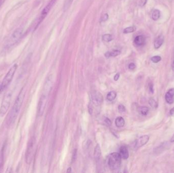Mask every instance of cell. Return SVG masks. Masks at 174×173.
<instances>
[{
    "mask_svg": "<svg viewBox=\"0 0 174 173\" xmlns=\"http://www.w3.org/2000/svg\"><path fill=\"white\" fill-rule=\"evenodd\" d=\"M26 94V90L23 88L20 90L19 94L16 98L13 107L9 113L8 117L7 118V123L8 125H11L15 122L18 115L20 109L22 108L23 103L24 102V98Z\"/></svg>",
    "mask_w": 174,
    "mask_h": 173,
    "instance_id": "obj_1",
    "label": "cell"
},
{
    "mask_svg": "<svg viewBox=\"0 0 174 173\" xmlns=\"http://www.w3.org/2000/svg\"><path fill=\"white\" fill-rule=\"evenodd\" d=\"M121 159L119 153L114 152L110 154L108 157V164L110 169L112 171L118 170L121 167Z\"/></svg>",
    "mask_w": 174,
    "mask_h": 173,
    "instance_id": "obj_2",
    "label": "cell"
},
{
    "mask_svg": "<svg viewBox=\"0 0 174 173\" xmlns=\"http://www.w3.org/2000/svg\"><path fill=\"white\" fill-rule=\"evenodd\" d=\"M36 140L34 137L31 138L28 142L25 154L26 162L28 165L30 164L34 158L36 150Z\"/></svg>",
    "mask_w": 174,
    "mask_h": 173,
    "instance_id": "obj_3",
    "label": "cell"
},
{
    "mask_svg": "<svg viewBox=\"0 0 174 173\" xmlns=\"http://www.w3.org/2000/svg\"><path fill=\"white\" fill-rule=\"evenodd\" d=\"M12 97V93L11 91L9 90L5 94L0 107V116L2 117L4 116L8 110L11 104Z\"/></svg>",
    "mask_w": 174,
    "mask_h": 173,
    "instance_id": "obj_4",
    "label": "cell"
},
{
    "mask_svg": "<svg viewBox=\"0 0 174 173\" xmlns=\"http://www.w3.org/2000/svg\"><path fill=\"white\" fill-rule=\"evenodd\" d=\"M23 34V30L22 28H17L12 33L8 41H7L5 47L9 48L15 45L16 43L21 38Z\"/></svg>",
    "mask_w": 174,
    "mask_h": 173,
    "instance_id": "obj_5",
    "label": "cell"
},
{
    "mask_svg": "<svg viewBox=\"0 0 174 173\" xmlns=\"http://www.w3.org/2000/svg\"><path fill=\"white\" fill-rule=\"evenodd\" d=\"M17 68H18V65L16 64H13L9 70L2 81L3 90L6 88L11 83L14 76L15 75V72L17 70Z\"/></svg>",
    "mask_w": 174,
    "mask_h": 173,
    "instance_id": "obj_6",
    "label": "cell"
},
{
    "mask_svg": "<svg viewBox=\"0 0 174 173\" xmlns=\"http://www.w3.org/2000/svg\"><path fill=\"white\" fill-rule=\"evenodd\" d=\"M56 0H51L50 3L44 7V8L43 9V10L41 12V14L38 19V22H37L36 25L35 26V30H36L37 28L38 27L39 24L43 22L44 19H45V17L47 16L48 13H49L50 9L54 6V4L56 2Z\"/></svg>",
    "mask_w": 174,
    "mask_h": 173,
    "instance_id": "obj_7",
    "label": "cell"
},
{
    "mask_svg": "<svg viewBox=\"0 0 174 173\" xmlns=\"http://www.w3.org/2000/svg\"><path fill=\"white\" fill-rule=\"evenodd\" d=\"M47 95L42 94L40 98V99L39 100L38 105L37 113H38V115L39 116H41L44 113L46 105L47 104Z\"/></svg>",
    "mask_w": 174,
    "mask_h": 173,
    "instance_id": "obj_8",
    "label": "cell"
},
{
    "mask_svg": "<svg viewBox=\"0 0 174 173\" xmlns=\"http://www.w3.org/2000/svg\"><path fill=\"white\" fill-rule=\"evenodd\" d=\"M91 98L92 103L96 106H99L103 102V96L101 93L98 92L94 91L92 92Z\"/></svg>",
    "mask_w": 174,
    "mask_h": 173,
    "instance_id": "obj_9",
    "label": "cell"
},
{
    "mask_svg": "<svg viewBox=\"0 0 174 173\" xmlns=\"http://www.w3.org/2000/svg\"><path fill=\"white\" fill-rule=\"evenodd\" d=\"M53 85V78L52 75H50L47 77V79H46V81L43 86L42 94L48 96L52 90Z\"/></svg>",
    "mask_w": 174,
    "mask_h": 173,
    "instance_id": "obj_10",
    "label": "cell"
},
{
    "mask_svg": "<svg viewBox=\"0 0 174 173\" xmlns=\"http://www.w3.org/2000/svg\"><path fill=\"white\" fill-rule=\"evenodd\" d=\"M149 136L148 135H144L139 137L135 142L134 148L139 149L146 144L149 140Z\"/></svg>",
    "mask_w": 174,
    "mask_h": 173,
    "instance_id": "obj_11",
    "label": "cell"
},
{
    "mask_svg": "<svg viewBox=\"0 0 174 173\" xmlns=\"http://www.w3.org/2000/svg\"><path fill=\"white\" fill-rule=\"evenodd\" d=\"M165 99L166 102L169 104H172L174 103V88L170 89L166 92Z\"/></svg>",
    "mask_w": 174,
    "mask_h": 173,
    "instance_id": "obj_12",
    "label": "cell"
},
{
    "mask_svg": "<svg viewBox=\"0 0 174 173\" xmlns=\"http://www.w3.org/2000/svg\"><path fill=\"white\" fill-rule=\"evenodd\" d=\"M134 43L137 46H142L146 43V38L143 35H139L136 37L134 40Z\"/></svg>",
    "mask_w": 174,
    "mask_h": 173,
    "instance_id": "obj_13",
    "label": "cell"
},
{
    "mask_svg": "<svg viewBox=\"0 0 174 173\" xmlns=\"http://www.w3.org/2000/svg\"><path fill=\"white\" fill-rule=\"evenodd\" d=\"M119 154L122 159H127L129 157V152L127 147L125 146H121L119 149Z\"/></svg>",
    "mask_w": 174,
    "mask_h": 173,
    "instance_id": "obj_14",
    "label": "cell"
},
{
    "mask_svg": "<svg viewBox=\"0 0 174 173\" xmlns=\"http://www.w3.org/2000/svg\"><path fill=\"white\" fill-rule=\"evenodd\" d=\"M164 42V37L162 35H160L155 39L154 43V46L156 49H158L161 47Z\"/></svg>",
    "mask_w": 174,
    "mask_h": 173,
    "instance_id": "obj_15",
    "label": "cell"
},
{
    "mask_svg": "<svg viewBox=\"0 0 174 173\" xmlns=\"http://www.w3.org/2000/svg\"><path fill=\"white\" fill-rule=\"evenodd\" d=\"M94 156L95 159L96 161H98L100 160V158L101 156V151L100 147L98 144H97L95 148Z\"/></svg>",
    "mask_w": 174,
    "mask_h": 173,
    "instance_id": "obj_16",
    "label": "cell"
},
{
    "mask_svg": "<svg viewBox=\"0 0 174 173\" xmlns=\"http://www.w3.org/2000/svg\"><path fill=\"white\" fill-rule=\"evenodd\" d=\"M120 53V51L119 50H114L111 52H106L104 56L107 58H110V57H115L119 56Z\"/></svg>",
    "mask_w": 174,
    "mask_h": 173,
    "instance_id": "obj_17",
    "label": "cell"
},
{
    "mask_svg": "<svg viewBox=\"0 0 174 173\" xmlns=\"http://www.w3.org/2000/svg\"><path fill=\"white\" fill-rule=\"evenodd\" d=\"M125 120L122 117H118L115 120V124L118 128H122L124 126Z\"/></svg>",
    "mask_w": 174,
    "mask_h": 173,
    "instance_id": "obj_18",
    "label": "cell"
},
{
    "mask_svg": "<svg viewBox=\"0 0 174 173\" xmlns=\"http://www.w3.org/2000/svg\"><path fill=\"white\" fill-rule=\"evenodd\" d=\"M160 16V12L159 10L154 9L152 12V15H151V17L153 20L154 21H156L159 19Z\"/></svg>",
    "mask_w": 174,
    "mask_h": 173,
    "instance_id": "obj_19",
    "label": "cell"
},
{
    "mask_svg": "<svg viewBox=\"0 0 174 173\" xmlns=\"http://www.w3.org/2000/svg\"><path fill=\"white\" fill-rule=\"evenodd\" d=\"M138 111L142 115L146 116L148 114L149 109L146 106H141L138 108Z\"/></svg>",
    "mask_w": 174,
    "mask_h": 173,
    "instance_id": "obj_20",
    "label": "cell"
},
{
    "mask_svg": "<svg viewBox=\"0 0 174 173\" xmlns=\"http://www.w3.org/2000/svg\"><path fill=\"white\" fill-rule=\"evenodd\" d=\"M117 96V94L115 92H110L108 93L106 96V98L109 101H113L116 98Z\"/></svg>",
    "mask_w": 174,
    "mask_h": 173,
    "instance_id": "obj_21",
    "label": "cell"
},
{
    "mask_svg": "<svg viewBox=\"0 0 174 173\" xmlns=\"http://www.w3.org/2000/svg\"><path fill=\"white\" fill-rule=\"evenodd\" d=\"M149 104L153 109H156L158 107V103L154 98H150L149 100Z\"/></svg>",
    "mask_w": 174,
    "mask_h": 173,
    "instance_id": "obj_22",
    "label": "cell"
},
{
    "mask_svg": "<svg viewBox=\"0 0 174 173\" xmlns=\"http://www.w3.org/2000/svg\"><path fill=\"white\" fill-rule=\"evenodd\" d=\"M102 40L105 42H110L113 40V37L110 34H104L102 36Z\"/></svg>",
    "mask_w": 174,
    "mask_h": 173,
    "instance_id": "obj_23",
    "label": "cell"
},
{
    "mask_svg": "<svg viewBox=\"0 0 174 173\" xmlns=\"http://www.w3.org/2000/svg\"><path fill=\"white\" fill-rule=\"evenodd\" d=\"M135 30V28L134 26H129L124 29L123 33L124 34H128V33H133V32H134Z\"/></svg>",
    "mask_w": 174,
    "mask_h": 173,
    "instance_id": "obj_24",
    "label": "cell"
},
{
    "mask_svg": "<svg viewBox=\"0 0 174 173\" xmlns=\"http://www.w3.org/2000/svg\"><path fill=\"white\" fill-rule=\"evenodd\" d=\"M161 60V58L160 56H152L151 58V60L153 63H158Z\"/></svg>",
    "mask_w": 174,
    "mask_h": 173,
    "instance_id": "obj_25",
    "label": "cell"
},
{
    "mask_svg": "<svg viewBox=\"0 0 174 173\" xmlns=\"http://www.w3.org/2000/svg\"><path fill=\"white\" fill-rule=\"evenodd\" d=\"M3 163H4L3 155V153H1L0 155V172H1L2 171L3 168Z\"/></svg>",
    "mask_w": 174,
    "mask_h": 173,
    "instance_id": "obj_26",
    "label": "cell"
},
{
    "mask_svg": "<svg viewBox=\"0 0 174 173\" xmlns=\"http://www.w3.org/2000/svg\"><path fill=\"white\" fill-rule=\"evenodd\" d=\"M108 15L107 13H105L104 14H103L101 16L100 21V22H106L108 20Z\"/></svg>",
    "mask_w": 174,
    "mask_h": 173,
    "instance_id": "obj_27",
    "label": "cell"
},
{
    "mask_svg": "<svg viewBox=\"0 0 174 173\" xmlns=\"http://www.w3.org/2000/svg\"><path fill=\"white\" fill-rule=\"evenodd\" d=\"M76 158H77V149H74L72 157V162H74Z\"/></svg>",
    "mask_w": 174,
    "mask_h": 173,
    "instance_id": "obj_28",
    "label": "cell"
},
{
    "mask_svg": "<svg viewBox=\"0 0 174 173\" xmlns=\"http://www.w3.org/2000/svg\"><path fill=\"white\" fill-rule=\"evenodd\" d=\"M118 110L121 113H123V112H124L126 111V108L125 107L124 105H119L118 106Z\"/></svg>",
    "mask_w": 174,
    "mask_h": 173,
    "instance_id": "obj_29",
    "label": "cell"
},
{
    "mask_svg": "<svg viewBox=\"0 0 174 173\" xmlns=\"http://www.w3.org/2000/svg\"><path fill=\"white\" fill-rule=\"evenodd\" d=\"M147 1L148 0H140V2L139 4V6L141 7L145 6V5L147 3Z\"/></svg>",
    "mask_w": 174,
    "mask_h": 173,
    "instance_id": "obj_30",
    "label": "cell"
},
{
    "mask_svg": "<svg viewBox=\"0 0 174 173\" xmlns=\"http://www.w3.org/2000/svg\"><path fill=\"white\" fill-rule=\"evenodd\" d=\"M135 68H136V66H135V64L133 62L130 63L128 65V69L130 70H133L134 69H135Z\"/></svg>",
    "mask_w": 174,
    "mask_h": 173,
    "instance_id": "obj_31",
    "label": "cell"
},
{
    "mask_svg": "<svg viewBox=\"0 0 174 173\" xmlns=\"http://www.w3.org/2000/svg\"><path fill=\"white\" fill-rule=\"evenodd\" d=\"M149 92L151 93V94H153L154 93V88H153V84L152 83L149 84Z\"/></svg>",
    "mask_w": 174,
    "mask_h": 173,
    "instance_id": "obj_32",
    "label": "cell"
},
{
    "mask_svg": "<svg viewBox=\"0 0 174 173\" xmlns=\"http://www.w3.org/2000/svg\"><path fill=\"white\" fill-rule=\"evenodd\" d=\"M119 78H120V74L119 73H117L114 76V80L115 81H118L119 79Z\"/></svg>",
    "mask_w": 174,
    "mask_h": 173,
    "instance_id": "obj_33",
    "label": "cell"
},
{
    "mask_svg": "<svg viewBox=\"0 0 174 173\" xmlns=\"http://www.w3.org/2000/svg\"><path fill=\"white\" fill-rule=\"evenodd\" d=\"M105 123L108 124V126H111V120H110L108 118H105Z\"/></svg>",
    "mask_w": 174,
    "mask_h": 173,
    "instance_id": "obj_34",
    "label": "cell"
},
{
    "mask_svg": "<svg viewBox=\"0 0 174 173\" xmlns=\"http://www.w3.org/2000/svg\"><path fill=\"white\" fill-rule=\"evenodd\" d=\"M170 114L171 115H174V107H173L170 111Z\"/></svg>",
    "mask_w": 174,
    "mask_h": 173,
    "instance_id": "obj_35",
    "label": "cell"
},
{
    "mask_svg": "<svg viewBox=\"0 0 174 173\" xmlns=\"http://www.w3.org/2000/svg\"><path fill=\"white\" fill-rule=\"evenodd\" d=\"M5 1H6V0H0V8L2 6L3 4L4 3Z\"/></svg>",
    "mask_w": 174,
    "mask_h": 173,
    "instance_id": "obj_36",
    "label": "cell"
},
{
    "mask_svg": "<svg viewBox=\"0 0 174 173\" xmlns=\"http://www.w3.org/2000/svg\"><path fill=\"white\" fill-rule=\"evenodd\" d=\"M3 90V87L2 82H0V92Z\"/></svg>",
    "mask_w": 174,
    "mask_h": 173,
    "instance_id": "obj_37",
    "label": "cell"
},
{
    "mask_svg": "<svg viewBox=\"0 0 174 173\" xmlns=\"http://www.w3.org/2000/svg\"><path fill=\"white\" fill-rule=\"evenodd\" d=\"M170 142H172V143L174 142V135L172 136V138L170 140Z\"/></svg>",
    "mask_w": 174,
    "mask_h": 173,
    "instance_id": "obj_38",
    "label": "cell"
},
{
    "mask_svg": "<svg viewBox=\"0 0 174 173\" xmlns=\"http://www.w3.org/2000/svg\"><path fill=\"white\" fill-rule=\"evenodd\" d=\"M172 69H173V70L174 72V62H173V64H172Z\"/></svg>",
    "mask_w": 174,
    "mask_h": 173,
    "instance_id": "obj_39",
    "label": "cell"
},
{
    "mask_svg": "<svg viewBox=\"0 0 174 173\" xmlns=\"http://www.w3.org/2000/svg\"></svg>",
    "mask_w": 174,
    "mask_h": 173,
    "instance_id": "obj_40",
    "label": "cell"
}]
</instances>
